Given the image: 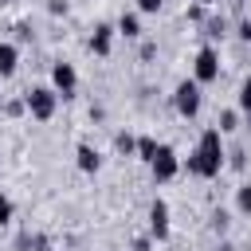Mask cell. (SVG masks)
<instances>
[{
  "instance_id": "20",
  "label": "cell",
  "mask_w": 251,
  "mask_h": 251,
  "mask_svg": "<svg viewBox=\"0 0 251 251\" xmlns=\"http://www.w3.org/2000/svg\"><path fill=\"white\" fill-rule=\"evenodd\" d=\"M239 39H247V43H251V20H243V24H239Z\"/></svg>"
},
{
  "instance_id": "6",
  "label": "cell",
  "mask_w": 251,
  "mask_h": 251,
  "mask_svg": "<svg viewBox=\"0 0 251 251\" xmlns=\"http://www.w3.org/2000/svg\"><path fill=\"white\" fill-rule=\"evenodd\" d=\"M51 86H55L63 98H71V94L78 90V71H75L71 63H55V67H51Z\"/></svg>"
},
{
  "instance_id": "9",
  "label": "cell",
  "mask_w": 251,
  "mask_h": 251,
  "mask_svg": "<svg viewBox=\"0 0 251 251\" xmlns=\"http://www.w3.org/2000/svg\"><path fill=\"white\" fill-rule=\"evenodd\" d=\"M20 67V47L16 43H0V78H12Z\"/></svg>"
},
{
  "instance_id": "13",
  "label": "cell",
  "mask_w": 251,
  "mask_h": 251,
  "mask_svg": "<svg viewBox=\"0 0 251 251\" xmlns=\"http://www.w3.org/2000/svg\"><path fill=\"white\" fill-rule=\"evenodd\" d=\"M114 149L129 157V153H137V137H133V133H118V137H114Z\"/></svg>"
},
{
  "instance_id": "1",
  "label": "cell",
  "mask_w": 251,
  "mask_h": 251,
  "mask_svg": "<svg viewBox=\"0 0 251 251\" xmlns=\"http://www.w3.org/2000/svg\"><path fill=\"white\" fill-rule=\"evenodd\" d=\"M224 133L212 126V129H204L200 133V141H196V149L188 153V173L192 176H220V169H224Z\"/></svg>"
},
{
  "instance_id": "11",
  "label": "cell",
  "mask_w": 251,
  "mask_h": 251,
  "mask_svg": "<svg viewBox=\"0 0 251 251\" xmlns=\"http://www.w3.org/2000/svg\"><path fill=\"white\" fill-rule=\"evenodd\" d=\"M118 31H122L126 39H137V35H141V20H137L133 12H126V16L118 20Z\"/></svg>"
},
{
  "instance_id": "4",
  "label": "cell",
  "mask_w": 251,
  "mask_h": 251,
  "mask_svg": "<svg viewBox=\"0 0 251 251\" xmlns=\"http://www.w3.org/2000/svg\"><path fill=\"white\" fill-rule=\"evenodd\" d=\"M149 173H153L157 184H165V180H173V176L180 173V157L173 153V145H161V149H157V157L149 161Z\"/></svg>"
},
{
  "instance_id": "14",
  "label": "cell",
  "mask_w": 251,
  "mask_h": 251,
  "mask_svg": "<svg viewBox=\"0 0 251 251\" xmlns=\"http://www.w3.org/2000/svg\"><path fill=\"white\" fill-rule=\"evenodd\" d=\"M235 208H239L243 216H251V184H239V192H235Z\"/></svg>"
},
{
  "instance_id": "19",
  "label": "cell",
  "mask_w": 251,
  "mask_h": 251,
  "mask_svg": "<svg viewBox=\"0 0 251 251\" xmlns=\"http://www.w3.org/2000/svg\"><path fill=\"white\" fill-rule=\"evenodd\" d=\"M212 227H216V231H224V227H227V216H224V212H216V216H212Z\"/></svg>"
},
{
  "instance_id": "15",
  "label": "cell",
  "mask_w": 251,
  "mask_h": 251,
  "mask_svg": "<svg viewBox=\"0 0 251 251\" xmlns=\"http://www.w3.org/2000/svg\"><path fill=\"white\" fill-rule=\"evenodd\" d=\"M235 122H239V118H235V110H224V114H220V122H216V129H220V133H231V129H235Z\"/></svg>"
},
{
  "instance_id": "17",
  "label": "cell",
  "mask_w": 251,
  "mask_h": 251,
  "mask_svg": "<svg viewBox=\"0 0 251 251\" xmlns=\"http://www.w3.org/2000/svg\"><path fill=\"white\" fill-rule=\"evenodd\" d=\"M12 212H16V208H12V200H8V196H0V227H4V224H12Z\"/></svg>"
},
{
  "instance_id": "12",
  "label": "cell",
  "mask_w": 251,
  "mask_h": 251,
  "mask_svg": "<svg viewBox=\"0 0 251 251\" xmlns=\"http://www.w3.org/2000/svg\"><path fill=\"white\" fill-rule=\"evenodd\" d=\"M157 149H161V145H157V141H153V137H137V157H141V161H145V165H149V161H153V157H157Z\"/></svg>"
},
{
  "instance_id": "23",
  "label": "cell",
  "mask_w": 251,
  "mask_h": 251,
  "mask_svg": "<svg viewBox=\"0 0 251 251\" xmlns=\"http://www.w3.org/2000/svg\"><path fill=\"white\" fill-rule=\"evenodd\" d=\"M0 4H8V0H0Z\"/></svg>"
},
{
  "instance_id": "5",
  "label": "cell",
  "mask_w": 251,
  "mask_h": 251,
  "mask_svg": "<svg viewBox=\"0 0 251 251\" xmlns=\"http://www.w3.org/2000/svg\"><path fill=\"white\" fill-rule=\"evenodd\" d=\"M192 75H196V82H200V86H204V82H216V78H220V55H216V47H200V51H196Z\"/></svg>"
},
{
  "instance_id": "8",
  "label": "cell",
  "mask_w": 251,
  "mask_h": 251,
  "mask_svg": "<svg viewBox=\"0 0 251 251\" xmlns=\"http://www.w3.org/2000/svg\"><path fill=\"white\" fill-rule=\"evenodd\" d=\"M110 47H114V27H110V24H98V27H94V35H90V51L106 59V55H110Z\"/></svg>"
},
{
  "instance_id": "2",
  "label": "cell",
  "mask_w": 251,
  "mask_h": 251,
  "mask_svg": "<svg viewBox=\"0 0 251 251\" xmlns=\"http://www.w3.org/2000/svg\"><path fill=\"white\" fill-rule=\"evenodd\" d=\"M24 102H27V114L35 122H51L55 118V106H59V90L55 86H31L24 94Z\"/></svg>"
},
{
  "instance_id": "7",
  "label": "cell",
  "mask_w": 251,
  "mask_h": 251,
  "mask_svg": "<svg viewBox=\"0 0 251 251\" xmlns=\"http://www.w3.org/2000/svg\"><path fill=\"white\" fill-rule=\"evenodd\" d=\"M149 235L153 239H169V204L165 200L149 204Z\"/></svg>"
},
{
  "instance_id": "16",
  "label": "cell",
  "mask_w": 251,
  "mask_h": 251,
  "mask_svg": "<svg viewBox=\"0 0 251 251\" xmlns=\"http://www.w3.org/2000/svg\"><path fill=\"white\" fill-rule=\"evenodd\" d=\"M239 110L251 114V78H243V86H239Z\"/></svg>"
},
{
  "instance_id": "10",
  "label": "cell",
  "mask_w": 251,
  "mask_h": 251,
  "mask_svg": "<svg viewBox=\"0 0 251 251\" xmlns=\"http://www.w3.org/2000/svg\"><path fill=\"white\" fill-rule=\"evenodd\" d=\"M75 161H78L82 173H98V169H102V157H98V149H90V145H78V149H75Z\"/></svg>"
},
{
  "instance_id": "18",
  "label": "cell",
  "mask_w": 251,
  "mask_h": 251,
  "mask_svg": "<svg viewBox=\"0 0 251 251\" xmlns=\"http://www.w3.org/2000/svg\"><path fill=\"white\" fill-rule=\"evenodd\" d=\"M161 4H165V0H137L141 12H161Z\"/></svg>"
},
{
  "instance_id": "21",
  "label": "cell",
  "mask_w": 251,
  "mask_h": 251,
  "mask_svg": "<svg viewBox=\"0 0 251 251\" xmlns=\"http://www.w3.org/2000/svg\"><path fill=\"white\" fill-rule=\"evenodd\" d=\"M216 251H231V247H227V243H220V247H216Z\"/></svg>"
},
{
  "instance_id": "3",
  "label": "cell",
  "mask_w": 251,
  "mask_h": 251,
  "mask_svg": "<svg viewBox=\"0 0 251 251\" xmlns=\"http://www.w3.org/2000/svg\"><path fill=\"white\" fill-rule=\"evenodd\" d=\"M200 102H204V94H200V82H196V78L176 82V90H173V106H176L180 118H196V114H200Z\"/></svg>"
},
{
  "instance_id": "22",
  "label": "cell",
  "mask_w": 251,
  "mask_h": 251,
  "mask_svg": "<svg viewBox=\"0 0 251 251\" xmlns=\"http://www.w3.org/2000/svg\"><path fill=\"white\" fill-rule=\"evenodd\" d=\"M247 129H251V114H247Z\"/></svg>"
}]
</instances>
